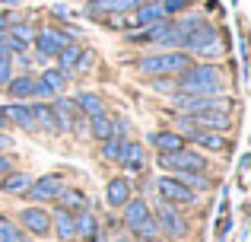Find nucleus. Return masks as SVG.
Wrapping results in <instances>:
<instances>
[{"label": "nucleus", "instance_id": "nucleus-1", "mask_svg": "<svg viewBox=\"0 0 251 242\" xmlns=\"http://www.w3.org/2000/svg\"><path fill=\"white\" fill-rule=\"evenodd\" d=\"M178 93L184 96H220L223 93V74L213 64H201V67H188L178 77Z\"/></svg>", "mask_w": 251, "mask_h": 242}, {"label": "nucleus", "instance_id": "nucleus-2", "mask_svg": "<svg viewBox=\"0 0 251 242\" xmlns=\"http://www.w3.org/2000/svg\"><path fill=\"white\" fill-rule=\"evenodd\" d=\"M140 74L147 77H172V74H181V70H188V54H181V51H162V54H147L140 57Z\"/></svg>", "mask_w": 251, "mask_h": 242}, {"label": "nucleus", "instance_id": "nucleus-3", "mask_svg": "<svg viewBox=\"0 0 251 242\" xmlns=\"http://www.w3.org/2000/svg\"><path fill=\"white\" fill-rule=\"evenodd\" d=\"M159 166L162 169H172L175 175L181 172H201L203 166H207V160H203L201 153H194V150H175V153H159Z\"/></svg>", "mask_w": 251, "mask_h": 242}, {"label": "nucleus", "instance_id": "nucleus-4", "mask_svg": "<svg viewBox=\"0 0 251 242\" xmlns=\"http://www.w3.org/2000/svg\"><path fill=\"white\" fill-rule=\"evenodd\" d=\"M156 226H159V236H169V239H184L188 236V223L184 217L175 211V204H159V214H156Z\"/></svg>", "mask_w": 251, "mask_h": 242}, {"label": "nucleus", "instance_id": "nucleus-5", "mask_svg": "<svg viewBox=\"0 0 251 242\" xmlns=\"http://www.w3.org/2000/svg\"><path fill=\"white\" fill-rule=\"evenodd\" d=\"M156 188H159V198L166 201V204H191V201H194V191H191L188 185H181L178 179H172V175H162V179L156 182Z\"/></svg>", "mask_w": 251, "mask_h": 242}, {"label": "nucleus", "instance_id": "nucleus-6", "mask_svg": "<svg viewBox=\"0 0 251 242\" xmlns=\"http://www.w3.org/2000/svg\"><path fill=\"white\" fill-rule=\"evenodd\" d=\"M172 102H175V108H181L184 115L207 112V108H226V102L216 99V96H184V93H178Z\"/></svg>", "mask_w": 251, "mask_h": 242}, {"label": "nucleus", "instance_id": "nucleus-7", "mask_svg": "<svg viewBox=\"0 0 251 242\" xmlns=\"http://www.w3.org/2000/svg\"><path fill=\"white\" fill-rule=\"evenodd\" d=\"M191 124L194 128H201V131H226L229 128V115H226V108H207V112H194V115H188Z\"/></svg>", "mask_w": 251, "mask_h": 242}, {"label": "nucleus", "instance_id": "nucleus-8", "mask_svg": "<svg viewBox=\"0 0 251 242\" xmlns=\"http://www.w3.org/2000/svg\"><path fill=\"white\" fill-rule=\"evenodd\" d=\"M61 191H64V179H61V175H45V179L32 182L25 194H29L32 201H51V198H57Z\"/></svg>", "mask_w": 251, "mask_h": 242}, {"label": "nucleus", "instance_id": "nucleus-9", "mask_svg": "<svg viewBox=\"0 0 251 242\" xmlns=\"http://www.w3.org/2000/svg\"><path fill=\"white\" fill-rule=\"evenodd\" d=\"M147 0H89V16H111V13H130Z\"/></svg>", "mask_w": 251, "mask_h": 242}, {"label": "nucleus", "instance_id": "nucleus-10", "mask_svg": "<svg viewBox=\"0 0 251 242\" xmlns=\"http://www.w3.org/2000/svg\"><path fill=\"white\" fill-rule=\"evenodd\" d=\"M159 19H166V13H162L159 3H140L137 10H130V16L124 19V26H127V29H137V26H153V23H159Z\"/></svg>", "mask_w": 251, "mask_h": 242}, {"label": "nucleus", "instance_id": "nucleus-11", "mask_svg": "<svg viewBox=\"0 0 251 242\" xmlns=\"http://www.w3.org/2000/svg\"><path fill=\"white\" fill-rule=\"evenodd\" d=\"M64 45H70V42H67V35H64V32H57V29H42L35 35V48H38V54H45V57L61 54Z\"/></svg>", "mask_w": 251, "mask_h": 242}, {"label": "nucleus", "instance_id": "nucleus-12", "mask_svg": "<svg viewBox=\"0 0 251 242\" xmlns=\"http://www.w3.org/2000/svg\"><path fill=\"white\" fill-rule=\"evenodd\" d=\"M23 226L29 233H35V236H48V230H51L48 211H42V207H25L23 211Z\"/></svg>", "mask_w": 251, "mask_h": 242}, {"label": "nucleus", "instance_id": "nucleus-13", "mask_svg": "<svg viewBox=\"0 0 251 242\" xmlns=\"http://www.w3.org/2000/svg\"><path fill=\"white\" fill-rule=\"evenodd\" d=\"M67 86V77H64V70H45L42 80H35V96H57L61 89Z\"/></svg>", "mask_w": 251, "mask_h": 242}, {"label": "nucleus", "instance_id": "nucleus-14", "mask_svg": "<svg viewBox=\"0 0 251 242\" xmlns=\"http://www.w3.org/2000/svg\"><path fill=\"white\" fill-rule=\"evenodd\" d=\"M51 115H54V124L57 131H74V115H76V106L70 99H57L51 106Z\"/></svg>", "mask_w": 251, "mask_h": 242}, {"label": "nucleus", "instance_id": "nucleus-15", "mask_svg": "<svg viewBox=\"0 0 251 242\" xmlns=\"http://www.w3.org/2000/svg\"><path fill=\"white\" fill-rule=\"evenodd\" d=\"M150 143H153L159 153H175V150L184 147V137L178 134V131H156V134L150 137Z\"/></svg>", "mask_w": 251, "mask_h": 242}, {"label": "nucleus", "instance_id": "nucleus-16", "mask_svg": "<svg viewBox=\"0 0 251 242\" xmlns=\"http://www.w3.org/2000/svg\"><path fill=\"white\" fill-rule=\"evenodd\" d=\"M121 166L127 172H140L147 166V150L140 143H124V153H121Z\"/></svg>", "mask_w": 251, "mask_h": 242}, {"label": "nucleus", "instance_id": "nucleus-17", "mask_svg": "<svg viewBox=\"0 0 251 242\" xmlns=\"http://www.w3.org/2000/svg\"><path fill=\"white\" fill-rule=\"evenodd\" d=\"M0 112H3V118H6V121L19 124V128H25V131H38L29 106H19V102H16V106H6V108H0Z\"/></svg>", "mask_w": 251, "mask_h": 242}, {"label": "nucleus", "instance_id": "nucleus-18", "mask_svg": "<svg viewBox=\"0 0 251 242\" xmlns=\"http://www.w3.org/2000/svg\"><path fill=\"white\" fill-rule=\"evenodd\" d=\"M105 198H108L111 207H124V204H127V198H130V182L127 179H111Z\"/></svg>", "mask_w": 251, "mask_h": 242}, {"label": "nucleus", "instance_id": "nucleus-19", "mask_svg": "<svg viewBox=\"0 0 251 242\" xmlns=\"http://www.w3.org/2000/svg\"><path fill=\"white\" fill-rule=\"evenodd\" d=\"M143 217H150V204L143 198H127V204H124V223L137 226Z\"/></svg>", "mask_w": 251, "mask_h": 242}, {"label": "nucleus", "instance_id": "nucleus-20", "mask_svg": "<svg viewBox=\"0 0 251 242\" xmlns=\"http://www.w3.org/2000/svg\"><path fill=\"white\" fill-rule=\"evenodd\" d=\"M51 226L57 230V236H61L64 242H70V239L76 236V233H74V214H70V211H64V207H61V211L54 214V220H51Z\"/></svg>", "mask_w": 251, "mask_h": 242}, {"label": "nucleus", "instance_id": "nucleus-21", "mask_svg": "<svg viewBox=\"0 0 251 242\" xmlns=\"http://www.w3.org/2000/svg\"><path fill=\"white\" fill-rule=\"evenodd\" d=\"M76 108H80L83 115H89V118L105 115V106H102V99H99L96 93H80V96H76Z\"/></svg>", "mask_w": 251, "mask_h": 242}, {"label": "nucleus", "instance_id": "nucleus-22", "mask_svg": "<svg viewBox=\"0 0 251 242\" xmlns=\"http://www.w3.org/2000/svg\"><path fill=\"white\" fill-rule=\"evenodd\" d=\"M96 230H99V223H96V217H92V214L80 211V214L74 217V233H76V236L92 239V236H96Z\"/></svg>", "mask_w": 251, "mask_h": 242}, {"label": "nucleus", "instance_id": "nucleus-23", "mask_svg": "<svg viewBox=\"0 0 251 242\" xmlns=\"http://www.w3.org/2000/svg\"><path fill=\"white\" fill-rule=\"evenodd\" d=\"M29 185H32V179L25 172H13V175H6V179H3V185H0V188H3L6 194H25V191H29Z\"/></svg>", "mask_w": 251, "mask_h": 242}, {"label": "nucleus", "instance_id": "nucleus-24", "mask_svg": "<svg viewBox=\"0 0 251 242\" xmlns=\"http://www.w3.org/2000/svg\"><path fill=\"white\" fill-rule=\"evenodd\" d=\"M134 230V236L137 239H143V242H156L159 239V226H156V217H143L137 226H130Z\"/></svg>", "mask_w": 251, "mask_h": 242}, {"label": "nucleus", "instance_id": "nucleus-25", "mask_svg": "<svg viewBox=\"0 0 251 242\" xmlns=\"http://www.w3.org/2000/svg\"><path fill=\"white\" fill-rule=\"evenodd\" d=\"M10 96L13 99H29V96H35V80H32V77H16V80H10Z\"/></svg>", "mask_w": 251, "mask_h": 242}, {"label": "nucleus", "instance_id": "nucleus-26", "mask_svg": "<svg viewBox=\"0 0 251 242\" xmlns=\"http://www.w3.org/2000/svg\"><path fill=\"white\" fill-rule=\"evenodd\" d=\"M32 118H35V128H42V131H57L54 115H51V106H32Z\"/></svg>", "mask_w": 251, "mask_h": 242}, {"label": "nucleus", "instance_id": "nucleus-27", "mask_svg": "<svg viewBox=\"0 0 251 242\" xmlns=\"http://www.w3.org/2000/svg\"><path fill=\"white\" fill-rule=\"evenodd\" d=\"M92 137H99V140L115 137V121H111L108 115H96V118H92Z\"/></svg>", "mask_w": 251, "mask_h": 242}, {"label": "nucleus", "instance_id": "nucleus-28", "mask_svg": "<svg viewBox=\"0 0 251 242\" xmlns=\"http://www.w3.org/2000/svg\"><path fill=\"white\" fill-rule=\"evenodd\" d=\"M124 143H127V140H124V137H108V140H102V156H105V160H121V153H124Z\"/></svg>", "mask_w": 251, "mask_h": 242}, {"label": "nucleus", "instance_id": "nucleus-29", "mask_svg": "<svg viewBox=\"0 0 251 242\" xmlns=\"http://www.w3.org/2000/svg\"><path fill=\"white\" fill-rule=\"evenodd\" d=\"M57 57H61V70L67 74V70H74L76 61H80V48H76V45H64Z\"/></svg>", "mask_w": 251, "mask_h": 242}, {"label": "nucleus", "instance_id": "nucleus-30", "mask_svg": "<svg viewBox=\"0 0 251 242\" xmlns=\"http://www.w3.org/2000/svg\"><path fill=\"white\" fill-rule=\"evenodd\" d=\"M57 198H61L64 211H83V204H86L83 191H61V194H57Z\"/></svg>", "mask_w": 251, "mask_h": 242}, {"label": "nucleus", "instance_id": "nucleus-31", "mask_svg": "<svg viewBox=\"0 0 251 242\" xmlns=\"http://www.w3.org/2000/svg\"><path fill=\"white\" fill-rule=\"evenodd\" d=\"M0 242H23V233H19L6 217H0Z\"/></svg>", "mask_w": 251, "mask_h": 242}, {"label": "nucleus", "instance_id": "nucleus-32", "mask_svg": "<svg viewBox=\"0 0 251 242\" xmlns=\"http://www.w3.org/2000/svg\"><path fill=\"white\" fill-rule=\"evenodd\" d=\"M188 3L191 0H162V13H178V10H188Z\"/></svg>", "mask_w": 251, "mask_h": 242}, {"label": "nucleus", "instance_id": "nucleus-33", "mask_svg": "<svg viewBox=\"0 0 251 242\" xmlns=\"http://www.w3.org/2000/svg\"><path fill=\"white\" fill-rule=\"evenodd\" d=\"M13 77H10V57L6 54H0V86H3V83H10Z\"/></svg>", "mask_w": 251, "mask_h": 242}, {"label": "nucleus", "instance_id": "nucleus-34", "mask_svg": "<svg viewBox=\"0 0 251 242\" xmlns=\"http://www.w3.org/2000/svg\"><path fill=\"white\" fill-rule=\"evenodd\" d=\"M89 67H92V51H80V61L74 70H89Z\"/></svg>", "mask_w": 251, "mask_h": 242}, {"label": "nucleus", "instance_id": "nucleus-35", "mask_svg": "<svg viewBox=\"0 0 251 242\" xmlns=\"http://www.w3.org/2000/svg\"><path fill=\"white\" fill-rule=\"evenodd\" d=\"M6 172H10V160L0 153V175H6Z\"/></svg>", "mask_w": 251, "mask_h": 242}, {"label": "nucleus", "instance_id": "nucleus-36", "mask_svg": "<svg viewBox=\"0 0 251 242\" xmlns=\"http://www.w3.org/2000/svg\"><path fill=\"white\" fill-rule=\"evenodd\" d=\"M6 147H10V137H3V134H0V150H6Z\"/></svg>", "mask_w": 251, "mask_h": 242}, {"label": "nucleus", "instance_id": "nucleus-37", "mask_svg": "<svg viewBox=\"0 0 251 242\" xmlns=\"http://www.w3.org/2000/svg\"><path fill=\"white\" fill-rule=\"evenodd\" d=\"M0 128H6V118H3V112H0Z\"/></svg>", "mask_w": 251, "mask_h": 242}, {"label": "nucleus", "instance_id": "nucleus-38", "mask_svg": "<svg viewBox=\"0 0 251 242\" xmlns=\"http://www.w3.org/2000/svg\"><path fill=\"white\" fill-rule=\"evenodd\" d=\"M0 32H3V16H0Z\"/></svg>", "mask_w": 251, "mask_h": 242}, {"label": "nucleus", "instance_id": "nucleus-39", "mask_svg": "<svg viewBox=\"0 0 251 242\" xmlns=\"http://www.w3.org/2000/svg\"><path fill=\"white\" fill-rule=\"evenodd\" d=\"M118 242H130V239H118Z\"/></svg>", "mask_w": 251, "mask_h": 242}]
</instances>
